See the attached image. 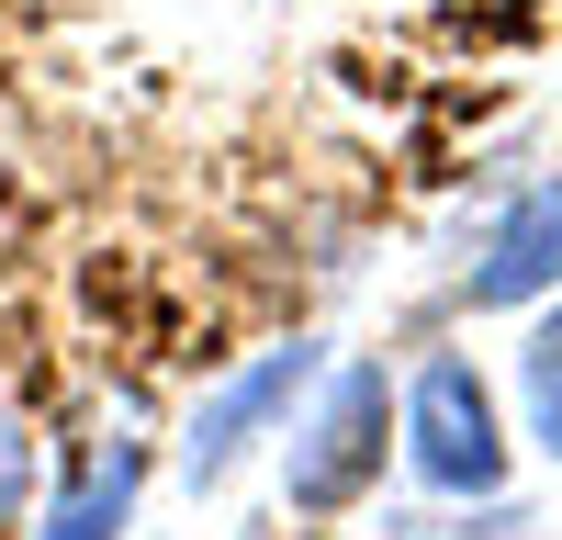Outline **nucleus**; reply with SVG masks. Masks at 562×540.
<instances>
[{"label": "nucleus", "instance_id": "f257e3e1", "mask_svg": "<svg viewBox=\"0 0 562 540\" xmlns=\"http://www.w3.org/2000/svg\"><path fill=\"white\" fill-rule=\"evenodd\" d=\"M394 394L405 383L371 349L326 360V383L304 394V417L281 428V507H293L304 529L349 518L360 495H383V473H394Z\"/></svg>", "mask_w": 562, "mask_h": 540}, {"label": "nucleus", "instance_id": "f03ea898", "mask_svg": "<svg viewBox=\"0 0 562 540\" xmlns=\"http://www.w3.org/2000/svg\"><path fill=\"white\" fill-rule=\"evenodd\" d=\"M394 462L439 495V507H473V495H506L518 473V439L495 417V383L473 372L461 349H428L394 394Z\"/></svg>", "mask_w": 562, "mask_h": 540}, {"label": "nucleus", "instance_id": "7ed1b4c3", "mask_svg": "<svg viewBox=\"0 0 562 540\" xmlns=\"http://www.w3.org/2000/svg\"><path fill=\"white\" fill-rule=\"evenodd\" d=\"M326 360H338L326 338H281V349L237 360L225 383H203V405L180 417V484H192V495L237 484V473L259 462V450H270L281 428H293V417H304V394L326 383Z\"/></svg>", "mask_w": 562, "mask_h": 540}, {"label": "nucleus", "instance_id": "20e7f679", "mask_svg": "<svg viewBox=\"0 0 562 540\" xmlns=\"http://www.w3.org/2000/svg\"><path fill=\"white\" fill-rule=\"evenodd\" d=\"M551 293H562V169L529 180V192H506L473 270H461V304L473 315H540Z\"/></svg>", "mask_w": 562, "mask_h": 540}, {"label": "nucleus", "instance_id": "39448f33", "mask_svg": "<svg viewBox=\"0 0 562 540\" xmlns=\"http://www.w3.org/2000/svg\"><path fill=\"white\" fill-rule=\"evenodd\" d=\"M147 473H158V450H147V439H90V450H79V473L34 507L23 540H124V529H135V495H147Z\"/></svg>", "mask_w": 562, "mask_h": 540}, {"label": "nucleus", "instance_id": "423d86ee", "mask_svg": "<svg viewBox=\"0 0 562 540\" xmlns=\"http://www.w3.org/2000/svg\"><path fill=\"white\" fill-rule=\"evenodd\" d=\"M34 507H45V439H34L23 405L0 394V540H23V529H34Z\"/></svg>", "mask_w": 562, "mask_h": 540}, {"label": "nucleus", "instance_id": "0eeeda50", "mask_svg": "<svg viewBox=\"0 0 562 540\" xmlns=\"http://www.w3.org/2000/svg\"><path fill=\"white\" fill-rule=\"evenodd\" d=\"M518 394H529V450L562 462V349H518Z\"/></svg>", "mask_w": 562, "mask_h": 540}, {"label": "nucleus", "instance_id": "6e6552de", "mask_svg": "<svg viewBox=\"0 0 562 540\" xmlns=\"http://www.w3.org/2000/svg\"><path fill=\"white\" fill-rule=\"evenodd\" d=\"M529 349H562V293L540 304V327H529Z\"/></svg>", "mask_w": 562, "mask_h": 540}, {"label": "nucleus", "instance_id": "1a4fd4ad", "mask_svg": "<svg viewBox=\"0 0 562 540\" xmlns=\"http://www.w3.org/2000/svg\"><path fill=\"white\" fill-rule=\"evenodd\" d=\"M248 540H315V529H248Z\"/></svg>", "mask_w": 562, "mask_h": 540}, {"label": "nucleus", "instance_id": "9d476101", "mask_svg": "<svg viewBox=\"0 0 562 540\" xmlns=\"http://www.w3.org/2000/svg\"><path fill=\"white\" fill-rule=\"evenodd\" d=\"M0 214H12V169H0Z\"/></svg>", "mask_w": 562, "mask_h": 540}]
</instances>
